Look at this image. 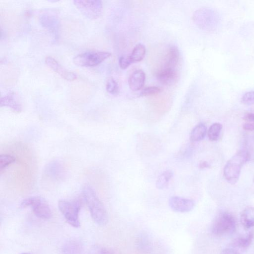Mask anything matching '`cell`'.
<instances>
[{"label": "cell", "instance_id": "cell-26", "mask_svg": "<svg viewBox=\"0 0 254 254\" xmlns=\"http://www.w3.org/2000/svg\"><path fill=\"white\" fill-rule=\"evenodd\" d=\"M254 234L253 232L250 233L249 235L245 237H240L235 240L234 245L241 248H246L251 244L254 239Z\"/></svg>", "mask_w": 254, "mask_h": 254}, {"label": "cell", "instance_id": "cell-4", "mask_svg": "<svg viewBox=\"0 0 254 254\" xmlns=\"http://www.w3.org/2000/svg\"><path fill=\"white\" fill-rule=\"evenodd\" d=\"M193 19L198 27L207 31L215 30L219 22L218 14L208 8H203L196 11L193 15Z\"/></svg>", "mask_w": 254, "mask_h": 254}, {"label": "cell", "instance_id": "cell-19", "mask_svg": "<svg viewBox=\"0 0 254 254\" xmlns=\"http://www.w3.org/2000/svg\"><path fill=\"white\" fill-rule=\"evenodd\" d=\"M83 251L82 244L77 240H70L64 244L63 254H82Z\"/></svg>", "mask_w": 254, "mask_h": 254}, {"label": "cell", "instance_id": "cell-1", "mask_svg": "<svg viewBox=\"0 0 254 254\" xmlns=\"http://www.w3.org/2000/svg\"><path fill=\"white\" fill-rule=\"evenodd\" d=\"M82 194L94 221L99 226H106L108 221V214L93 189L89 185H85Z\"/></svg>", "mask_w": 254, "mask_h": 254}, {"label": "cell", "instance_id": "cell-8", "mask_svg": "<svg viewBox=\"0 0 254 254\" xmlns=\"http://www.w3.org/2000/svg\"><path fill=\"white\" fill-rule=\"evenodd\" d=\"M74 4L86 18L90 20L97 19L103 13V2L100 0H75Z\"/></svg>", "mask_w": 254, "mask_h": 254}, {"label": "cell", "instance_id": "cell-23", "mask_svg": "<svg viewBox=\"0 0 254 254\" xmlns=\"http://www.w3.org/2000/svg\"><path fill=\"white\" fill-rule=\"evenodd\" d=\"M222 129V126L218 123L212 124L209 129L208 135L209 140L212 142L216 141L220 136Z\"/></svg>", "mask_w": 254, "mask_h": 254}, {"label": "cell", "instance_id": "cell-30", "mask_svg": "<svg viewBox=\"0 0 254 254\" xmlns=\"http://www.w3.org/2000/svg\"><path fill=\"white\" fill-rule=\"evenodd\" d=\"M132 64L129 56H122L119 59V65L122 69L128 68Z\"/></svg>", "mask_w": 254, "mask_h": 254}, {"label": "cell", "instance_id": "cell-24", "mask_svg": "<svg viewBox=\"0 0 254 254\" xmlns=\"http://www.w3.org/2000/svg\"><path fill=\"white\" fill-rule=\"evenodd\" d=\"M88 254H120L117 251L99 245L92 246Z\"/></svg>", "mask_w": 254, "mask_h": 254}, {"label": "cell", "instance_id": "cell-28", "mask_svg": "<svg viewBox=\"0 0 254 254\" xmlns=\"http://www.w3.org/2000/svg\"><path fill=\"white\" fill-rule=\"evenodd\" d=\"M161 89L157 86H148L142 90L141 95L144 97L152 96L160 93Z\"/></svg>", "mask_w": 254, "mask_h": 254}, {"label": "cell", "instance_id": "cell-11", "mask_svg": "<svg viewBox=\"0 0 254 254\" xmlns=\"http://www.w3.org/2000/svg\"><path fill=\"white\" fill-rule=\"evenodd\" d=\"M156 77L163 85L171 86L176 83L178 75L176 69L164 68L157 72Z\"/></svg>", "mask_w": 254, "mask_h": 254}, {"label": "cell", "instance_id": "cell-20", "mask_svg": "<svg viewBox=\"0 0 254 254\" xmlns=\"http://www.w3.org/2000/svg\"><path fill=\"white\" fill-rule=\"evenodd\" d=\"M207 132L206 126L203 123H200L196 126L190 136V140L193 142L202 141L206 137Z\"/></svg>", "mask_w": 254, "mask_h": 254}, {"label": "cell", "instance_id": "cell-22", "mask_svg": "<svg viewBox=\"0 0 254 254\" xmlns=\"http://www.w3.org/2000/svg\"><path fill=\"white\" fill-rule=\"evenodd\" d=\"M173 176V172L170 170L164 172L156 180V188L158 189H163L166 188Z\"/></svg>", "mask_w": 254, "mask_h": 254}, {"label": "cell", "instance_id": "cell-6", "mask_svg": "<svg viewBox=\"0 0 254 254\" xmlns=\"http://www.w3.org/2000/svg\"><path fill=\"white\" fill-rule=\"evenodd\" d=\"M111 56V54L108 52L88 51L76 56L73 62L80 67H92L100 65Z\"/></svg>", "mask_w": 254, "mask_h": 254}, {"label": "cell", "instance_id": "cell-5", "mask_svg": "<svg viewBox=\"0 0 254 254\" xmlns=\"http://www.w3.org/2000/svg\"><path fill=\"white\" fill-rule=\"evenodd\" d=\"M79 200H61L58 202L60 211L64 216L68 223L72 227L78 228L80 227L79 212L81 208Z\"/></svg>", "mask_w": 254, "mask_h": 254}, {"label": "cell", "instance_id": "cell-29", "mask_svg": "<svg viewBox=\"0 0 254 254\" xmlns=\"http://www.w3.org/2000/svg\"><path fill=\"white\" fill-rule=\"evenodd\" d=\"M242 103L246 105H254V90L245 93L241 99Z\"/></svg>", "mask_w": 254, "mask_h": 254}, {"label": "cell", "instance_id": "cell-10", "mask_svg": "<svg viewBox=\"0 0 254 254\" xmlns=\"http://www.w3.org/2000/svg\"><path fill=\"white\" fill-rule=\"evenodd\" d=\"M45 62L47 66L57 73L63 79L70 82L74 81L77 79V76L76 74L64 68L53 57H47L45 58Z\"/></svg>", "mask_w": 254, "mask_h": 254}, {"label": "cell", "instance_id": "cell-35", "mask_svg": "<svg viewBox=\"0 0 254 254\" xmlns=\"http://www.w3.org/2000/svg\"><path fill=\"white\" fill-rule=\"evenodd\" d=\"M31 254L28 253H21V254Z\"/></svg>", "mask_w": 254, "mask_h": 254}, {"label": "cell", "instance_id": "cell-3", "mask_svg": "<svg viewBox=\"0 0 254 254\" xmlns=\"http://www.w3.org/2000/svg\"><path fill=\"white\" fill-rule=\"evenodd\" d=\"M236 226L234 216L228 212H222L214 219L212 226V233L217 236L231 234L235 231Z\"/></svg>", "mask_w": 254, "mask_h": 254}, {"label": "cell", "instance_id": "cell-27", "mask_svg": "<svg viewBox=\"0 0 254 254\" xmlns=\"http://www.w3.org/2000/svg\"><path fill=\"white\" fill-rule=\"evenodd\" d=\"M106 88L107 91L113 95H117L120 92L118 84L113 78L108 79Z\"/></svg>", "mask_w": 254, "mask_h": 254}, {"label": "cell", "instance_id": "cell-32", "mask_svg": "<svg viewBox=\"0 0 254 254\" xmlns=\"http://www.w3.org/2000/svg\"><path fill=\"white\" fill-rule=\"evenodd\" d=\"M221 254H240L235 250L231 248H226L222 251Z\"/></svg>", "mask_w": 254, "mask_h": 254}, {"label": "cell", "instance_id": "cell-14", "mask_svg": "<svg viewBox=\"0 0 254 254\" xmlns=\"http://www.w3.org/2000/svg\"><path fill=\"white\" fill-rule=\"evenodd\" d=\"M146 81L145 72L138 70L134 71L129 78L128 83L130 89L133 91L140 90L144 86Z\"/></svg>", "mask_w": 254, "mask_h": 254}, {"label": "cell", "instance_id": "cell-2", "mask_svg": "<svg viewBox=\"0 0 254 254\" xmlns=\"http://www.w3.org/2000/svg\"><path fill=\"white\" fill-rule=\"evenodd\" d=\"M250 154L246 150H240L227 162L224 169L227 181L234 185L238 181L242 167L249 160Z\"/></svg>", "mask_w": 254, "mask_h": 254}, {"label": "cell", "instance_id": "cell-36", "mask_svg": "<svg viewBox=\"0 0 254 254\" xmlns=\"http://www.w3.org/2000/svg\"></svg>", "mask_w": 254, "mask_h": 254}, {"label": "cell", "instance_id": "cell-34", "mask_svg": "<svg viewBox=\"0 0 254 254\" xmlns=\"http://www.w3.org/2000/svg\"><path fill=\"white\" fill-rule=\"evenodd\" d=\"M210 165L207 162H203L200 164V168L201 169L209 168Z\"/></svg>", "mask_w": 254, "mask_h": 254}, {"label": "cell", "instance_id": "cell-12", "mask_svg": "<svg viewBox=\"0 0 254 254\" xmlns=\"http://www.w3.org/2000/svg\"><path fill=\"white\" fill-rule=\"evenodd\" d=\"M180 60V53L179 49L174 45L169 47L165 56V68L176 69Z\"/></svg>", "mask_w": 254, "mask_h": 254}, {"label": "cell", "instance_id": "cell-33", "mask_svg": "<svg viewBox=\"0 0 254 254\" xmlns=\"http://www.w3.org/2000/svg\"><path fill=\"white\" fill-rule=\"evenodd\" d=\"M244 119L247 122H254V113H247L244 116Z\"/></svg>", "mask_w": 254, "mask_h": 254}, {"label": "cell", "instance_id": "cell-17", "mask_svg": "<svg viewBox=\"0 0 254 254\" xmlns=\"http://www.w3.org/2000/svg\"><path fill=\"white\" fill-rule=\"evenodd\" d=\"M138 249L144 254L149 253L152 249V241L148 233H141L136 241Z\"/></svg>", "mask_w": 254, "mask_h": 254}, {"label": "cell", "instance_id": "cell-13", "mask_svg": "<svg viewBox=\"0 0 254 254\" xmlns=\"http://www.w3.org/2000/svg\"><path fill=\"white\" fill-rule=\"evenodd\" d=\"M45 174L50 178L59 180L64 174L62 165L58 161H52L49 163L45 169Z\"/></svg>", "mask_w": 254, "mask_h": 254}, {"label": "cell", "instance_id": "cell-15", "mask_svg": "<svg viewBox=\"0 0 254 254\" xmlns=\"http://www.w3.org/2000/svg\"><path fill=\"white\" fill-rule=\"evenodd\" d=\"M0 105L1 107H9L17 113H20L22 111V106L14 92H10L5 96L2 97Z\"/></svg>", "mask_w": 254, "mask_h": 254}, {"label": "cell", "instance_id": "cell-9", "mask_svg": "<svg viewBox=\"0 0 254 254\" xmlns=\"http://www.w3.org/2000/svg\"><path fill=\"white\" fill-rule=\"evenodd\" d=\"M169 206L175 212L185 213L192 211L195 203L192 200L173 196L169 199Z\"/></svg>", "mask_w": 254, "mask_h": 254}, {"label": "cell", "instance_id": "cell-18", "mask_svg": "<svg viewBox=\"0 0 254 254\" xmlns=\"http://www.w3.org/2000/svg\"><path fill=\"white\" fill-rule=\"evenodd\" d=\"M240 220L246 230L254 227V208L249 207L245 208L241 213Z\"/></svg>", "mask_w": 254, "mask_h": 254}, {"label": "cell", "instance_id": "cell-25", "mask_svg": "<svg viewBox=\"0 0 254 254\" xmlns=\"http://www.w3.org/2000/svg\"><path fill=\"white\" fill-rule=\"evenodd\" d=\"M16 158L11 155L4 154L0 156V170L2 172L8 167L16 162Z\"/></svg>", "mask_w": 254, "mask_h": 254}, {"label": "cell", "instance_id": "cell-16", "mask_svg": "<svg viewBox=\"0 0 254 254\" xmlns=\"http://www.w3.org/2000/svg\"><path fill=\"white\" fill-rule=\"evenodd\" d=\"M40 22L41 24L45 28L56 33L59 28V21L54 16L44 14L41 16L40 18Z\"/></svg>", "mask_w": 254, "mask_h": 254}, {"label": "cell", "instance_id": "cell-7", "mask_svg": "<svg viewBox=\"0 0 254 254\" xmlns=\"http://www.w3.org/2000/svg\"><path fill=\"white\" fill-rule=\"evenodd\" d=\"M23 208L27 207L33 210L35 214L43 219H48L51 217L52 213L47 202L40 196H32L23 200L21 203Z\"/></svg>", "mask_w": 254, "mask_h": 254}, {"label": "cell", "instance_id": "cell-21", "mask_svg": "<svg viewBox=\"0 0 254 254\" xmlns=\"http://www.w3.org/2000/svg\"><path fill=\"white\" fill-rule=\"evenodd\" d=\"M146 54L145 46L142 43H139L134 48L129 57L132 63H135L142 61L145 58Z\"/></svg>", "mask_w": 254, "mask_h": 254}, {"label": "cell", "instance_id": "cell-31", "mask_svg": "<svg viewBox=\"0 0 254 254\" xmlns=\"http://www.w3.org/2000/svg\"><path fill=\"white\" fill-rule=\"evenodd\" d=\"M243 128L246 131H254V122H247L244 124Z\"/></svg>", "mask_w": 254, "mask_h": 254}]
</instances>
